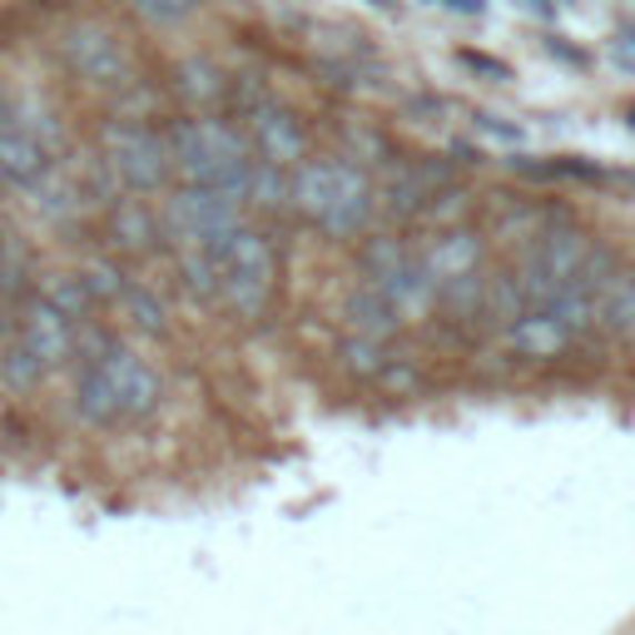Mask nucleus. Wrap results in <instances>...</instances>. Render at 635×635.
Here are the masks:
<instances>
[{
  "label": "nucleus",
  "instance_id": "nucleus-1",
  "mask_svg": "<svg viewBox=\"0 0 635 635\" xmlns=\"http://www.w3.org/2000/svg\"><path fill=\"white\" fill-rule=\"evenodd\" d=\"M164 402V383L134 347L100 337L75 383V412L84 427H140Z\"/></svg>",
  "mask_w": 635,
  "mask_h": 635
},
{
  "label": "nucleus",
  "instance_id": "nucleus-2",
  "mask_svg": "<svg viewBox=\"0 0 635 635\" xmlns=\"http://www.w3.org/2000/svg\"><path fill=\"white\" fill-rule=\"evenodd\" d=\"M289 209L303 214L318 234L327 239H357L373 224V179L357 159L333 154V159H303L289 174Z\"/></svg>",
  "mask_w": 635,
  "mask_h": 635
},
{
  "label": "nucleus",
  "instance_id": "nucleus-3",
  "mask_svg": "<svg viewBox=\"0 0 635 635\" xmlns=\"http://www.w3.org/2000/svg\"><path fill=\"white\" fill-rule=\"evenodd\" d=\"M164 140H169V159H174V169H179L184 184L243 199L253 154H249V144H243V134L234 130V124H224V120H179Z\"/></svg>",
  "mask_w": 635,
  "mask_h": 635
},
{
  "label": "nucleus",
  "instance_id": "nucleus-4",
  "mask_svg": "<svg viewBox=\"0 0 635 635\" xmlns=\"http://www.w3.org/2000/svg\"><path fill=\"white\" fill-rule=\"evenodd\" d=\"M209 259H214L224 309L243 318V323H259L273 303V289H279V253H273L269 234L243 224L239 234H229Z\"/></svg>",
  "mask_w": 635,
  "mask_h": 635
},
{
  "label": "nucleus",
  "instance_id": "nucleus-5",
  "mask_svg": "<svg viewBox=\"0 0 635 635\" xmlns=\"http://www.w3.org/2000/svg\"><path fill=\"white\" fill-rule=\"evenodd\" d=\"M591 253V234L581 224H546L542 234H532L526 243L522 263H516V283H522V299H526V313H546L571 283L581 279V263Z\"/></svg>",
  "mask_w": 635,
  "mask_h": 635
},
{
  "label": "nucleus",
  "instance_id": "nucleus-6",
  "mask_svg": "<svg viewBox=\"0 0 635 635\" xmlns=\"http://www.w3.org/2000/svg\"><path fill=\"white\" fill-rule=\"evenodd\" d=\"M100 164L114 174V184L130 189V194H154L169 184L174 174V159H169V140L154 124L140 120H110L100 130Z\"/></svg>",
  "mask_w": 635,
  "mask_h": 635
},
{
  "label": "nucleus",
  "instance_id": "nucleus-7",
  "mask_svg": "<svg viewBox=\"0 0 635 635\" xmlns=\"http://www.w3.org/2000/svg\"><path fill=\"white\" fill-rule=\"evenodd\" d=\"M164 229L174 234V243L199 253H214L229 234L243 229V199L214 194V189H174V199L164 204Z\"/></svg>",
  "mask_w": 635,
  "mask_h": 635
},
{
  "label": "nucleus",
  "instance_id": "nucleus-8",
  "mask_svg": "<svg viewBox=\"0 0 635 635\" xmlns=\"http://www.w3.org/2000/svg\"><path fill=\"white\" fill-rule=\"evenodd\" d=\"M60 56H65V65L75 70L84 84H100V90L130 84V50L120 46L114 30L94 26V20H80V26H70L65 36H60Z\"/></svg>",
  "mask_w": 635,
  "mask_h": 635
},
{
  "label": "nucleus",
  "instance_id": "nucleus-9",
  "mask_svg": "<svg viewBox=\"0 0 635 635\" xmlns=\"http://www.w3.org/2000/svg\"><path fill=\"white\" fill-rule=\"evenodd\" d=\"M447 184H452V164H442V159H393L383 189H373V194H377V209H383L393 224H407V219H417L422 209H427V199Z\"/></svg>",
  "mask_w": 635,
  "mask_h": 635
},
{
  "label": "nucleus",
  "instance_id": "nucleus-10",
  "mask_svg": "<svg viewBox=\"0 0 635 635\" xmlns=\"http://www.w3.org/2000/svg\"><path fill=\"white\" fill-rule=\"evenodd\" d=\"M16 343L30 347V357H36L46 373H56L60 363H70L75 357V343H80V323H70L65 313L56 309V303H46L36 289L26 293V303H20V327H16Z\"/></svg>",
  "mask_w": 635,
  "mask_h": 635
},
{
  "label": "nucleus",
  "instance_id": "nucleus-11",
  "mask_svg": "<svg viewBox=\"0 0 635 635\" xmlns=\"http://www.w3.org/2000/svg\"><path fill=\"white\" fill-rule=\"evenodd\" d=\"M249 140L263 164H273V169H299L303 159H309V130H303L299 114L279 100H259L249 110Z\"/></svg>",
  "mask_w": 635,
  "mask_h": 635
},
{
  "label": "nucleus",
  "instance_id": "nucleus-12",
  "mask_svg": "<svg viewBox=\"0 0 635 635\" xmlns=\"http://www.w3.org/2000/svg\"><path fill=\"white\" fill-rule=\"evenodd\" d=\"M50 169H56L50 150L0 104V184L20 189V194H36L50 179Z\"/></svg>",
  "mask_w": 635,
  "mask_h": 635
},
{
  "label": "nucleus",
  "instance_id": "nucleus-13",
  "mask_svg": "<svg viewBox=\"0 0 635 635\" xmlns=\"http://www.w3.org/2000/svg\"><path fill=\"white\" fill-rule=\"evenodd\" d=\"M373 289L393 303L397 318H422V313L437 309V283H432V273H427V263H422L417 249L402 253V259L373 283Z\"/></svg>",
  "mask_w": 635,
  "mask_h": 635
},
{
  "label": "nucleus",
  "instance_id": "nucleus-14",
  "mask_svg": "<svg viewBox=\"0 0 635 635\" xmlns=\"http://www.w3.org/2000/svg\"><path fill=\"white\" fill-rule=\"evenodd\" d=\"M422 263H427L432 283H447V279H462V273H476L486 269V239L476 234L472 224H452L442 229L427 249H417Z\"/></svg>",
  "mask_w": 635,
  "mask_h": 635
},
{
  "label": "nucleus",
  "instance_id": "nucleus-15",
  "mask_svg": "<svg viewBox=\"0 0 635 635\" xmlns=\"http://www.w3.org/2000/svg\"><path fill=\"white\" fill-rule=\"evenodd\" d=\"M343 327L347 337H373V343H387V337L402 327L397 309L373 289V283H357L353 293L343 299Z\"/></svg>",
  "mask_w": 635,
  "mask_h": 635
},
{
  "label": "nucleus",
  "instance_id": "nucleus-16",
  "mask_svg": "<svg viewBox=\"0 0 635 635\" xmlns=\"http://www.w3.org/2000/svg\"><path fill=\"white\" fill-rule=\"evenodd\" d=\"M591 323H596L601 333L626 337V343H635V279H631L626 263H621V269L611 273L606 283H601L596 309H591Z\"/></svg>",
  "mask_w": 635,
  "mask_h": 635
},
{
  "label": "nucleus",
  "instance_id": "nucleus-17",
  "mask_svg": "<svg viewBox=\"0 0 635 635\" xmlns=\"http://www.w3.org/2000/svg\"><path fill=\"white\" fill-rule=\"evenodd\" d=\"M110 239L124 253H154L164 239V219L144 199H120V204H110Z\"/></svg>",
  "mask_w": 635,
  "mask_h": 635
},
{
  "label": "nucleus",
  "instance_id": "nucleus-18",
  "mask_svg": "<svg viewBox=\"0 0 635 635\" xmlns=\"http://www.w3.org/2000/svg\"><path fill=\"white\" fill-rule=\"evenodd\" d=\"M506 343L516 347L522 357H561L576 337L566 333V327L556 323V318H546V313H522L512 327H506Z\"/></svg>",
  "mask_w": 635,
  "mask_h": 635
},
{
  "label": "nucleus",
  "instance_id": "nucleus-19",
  "mask_svg": "<svg viewBox=\"0 0 635 635\" xmlns=\"http://www.w3.org/2000/svg\"><path fill=\"white\" fill-rule=\"evenodd\" d=\"M522 313H526V299H522V283H516V269L486 273V299H482V318H486V323H492L496 333H506V327H512Z\"/></svg>",
  "mask_w": 635,
  "mask_h": 635
},
{
  "label": "nucleus",
  "instance_id": "nucleus-20",
  "mask_svg": "<svg viewBox=\"0 0 635 635\" xmlns=\"http://www.w3.org/2000/svg\"><path fill=\"white\" fill-rule=\"evenodd\" d=\"M482 299H486V269L437 283V309L447 313V318H457V323H472V318H482Z\"/></svg>",
  "mask_w": 635,
  "mask_h": 635
},
{
  "label": "nucleus",
  "instance_id": "nucleus-21",
  "mask_svg": "<svg viewBox=\"0 0 635 635\" xmlns=\"http://www.w3.org/2000/svg\"><path fill=\"white\" fill-rule=\"evenodd\" d=\"M289 174L293 169H273V164H253L249 169V189H243V204L263 209V214H283L289 209Z\"/></svg>",
  "mask_w": 635,
  "mask_h": 635
},
{
  "label": "nucleus",
  "instance_id": "nucleus-22",
  "mask_svg": "<svg viewBox=\"0 0 635 635\" xmlns=\"http://www.w3.org/2000/svg\"><path fill=\"white\" fill-rule=\"evenodd\" d=\"M174 90L184 94L189 104H214L219 94H224V70H219L214 60H179Z\"/></svg>",
  "mask_w": 635,
  "mask_h": 635
},
{
  "label": "nucleus",
  "instance_id": "nucleus-23",
  "mask_svg": "<svg viewBox=\"0 0 635 635\" xmlns=\"http://www.w3.org/2000/svg\"><path fill=\"white\" fill-rule=\"evenodd\" d=\"M36 293H40L46 303H56V309L65 313L70 323H84V313L94 309L90 293H84V283H80V273H50V279H40Z\"/></svg>",
  "mask_w": 635,
  "mask_h": 635
},
{
  "label": "nucleus",
  "instance_id": "nucleus-24",
  "mask_svg": "<svg viewBox=\"0 0 635 635\" xmlns=\"http://www.w3.org/2000/svg\"><path fill=\"white\" fill-rule=\"evenodd\" d=\"M120 303H124V313H130V323L140 327L144 337H164L169 333V318H164V303L154 299L144 283H130V289L120 293Z\"/></svg>",
  "mask_w": 635,
  "mask_h": 635
},
{
  "label": "nucleus",
  "instance_id": "nucleus-25",
  "mask_svg": "<svg viewBox=\"0 0 635 635\" xmlns=\"http://www.w3.org/2000/svg\"><path fill=\"white\" fill-rule=\"evenodd\" d=\"M0 377H6L10 393H36V387L46 383L50 373L36 363V357H30V347H26V343H16V337H10L6 357H0Z\"/></svg>",
  "mask_w": 635,
  "mask_h": 635
},
{
  "label": "nucleus",
  "instance_id": "nucleus-26",
  "mask_svg": "<svg viewBox=\"0 0 635 635\" xmlns=\"http://www.w3.org/2000/svg\"><path fill=\"white\" fill-rule=\"evenodd\" d=\"M20 293H30V253L0 229V299H20Z\"/></svg>",
  "mask_w": 635,
  "mask_h": 635
},
{
  "label": "nucleus",
  "instance_id": "nucleus-27",
  "mask_svg": "<svg viewBox=\"0 0 635 635\" xmlns=\"http://www.w3.org/2000/svg\"><path fill=\"white\" fill-rule=\"evenodd\" d=\"M80 283H84V293H90V303H120V293L130 289V279H124L110 259H90V263H84Z\"/></svg>",
  "mask_w": 635,
  "mask_h": 635
},
{
  "label": "nucleus",
  "instance_id": "nucleus-28",
  "mask_svg": "<svg viewBox=\"0 0 635 635\" xmlns=\"http://www.w3.org/2000/svg\"><path fill=\"white\" fill-rule=\"evenodd\" d=\"M343 367L353 377H377L387 367V343H373V337H343Z\"/></svg>",
  "mask_w": 635,
  "mask_h": 635
},
{
  "label": "nucleus",
  "instance_id": "nucleus-29",
  "mask_svg": "<svg viewBox=\"0 0 635 635\" xmlns=\"http://www.w3.org/2000/svg\"><path fill=\"white\" fill-rule=\"evenodd\" d=\"M134 10H140L144 20H159V26H179V20H189L199 10V0H130Z\"/></svg>",
  "mask_w": 635,
  "mask_h": 635
},
{
  "label": "nucleus",
  "instance_id": "nucleus-30",
  "mask_svg": "<svg viewBox=\"0 0 635 635\" xmlns=\"http://www.w3.org/2000/svg\"><path fill=\"white\" fill-rule=\"evenodd\" d=\"M462 65L482 70V75H496V80H512V70L502 65V60H486V56H472V50H462Z\"/></svg>",
  "mask_w": 635,
  "mask_h": 635
},
{
  "label": "nucleus",
  "instance_id": "nucleus-31",
  "mask_svg": "<svg viewBox=\"0 0 635 635\" xmlns=\"http://www.w3.org/2000/svg\"><path fill=\"white\" fill-rule=\"evenodd\" d=\"M447 10H462V16H482V6L486 0H442Z\"/></svg>",
  "mask_w": 635,
  "mask_h": 635
},
{
  "label": "nucleus",
  "instance_id": "nucleus-32",
  "mask_svg": "<svg viewBox=\"0 0 635 635\" xmlns=\"http://www.w3.org/2000/svg\"><path fill=\"white\" fill-rule=\"evenodd\" d=\"M631 279H635V263H631Z\"/></svg>",
  "mask_w": 635,
  "mask_h": 635
},
{
  "label": "nucleus",
  "instance_id": "nucleus-33",
  "mask_svg": "<svg viewBox=\"0 0 635 635\" xmlns=\"http://www.w3.org/2000/svg\"><path fill=\"white\" fill-rule=\"evenodd\" d=\"M631 124H635V110H631Z\"/></svg>",
  "mask_w": 635,
  "mask_h": 635
}]
</instances>
